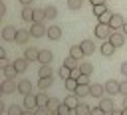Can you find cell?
Segmentation results:
<instances>
[{
  "label": "cell",
  "mask_w": 127,
  "mask_h": 115,
  "mask_svg": "<svg viewBox=\"0 0 127 115\" xmlns=\"http://www.w3.org/2000/svg\"><path fill=\"white\" fill-rule=\"evenodd\" d=\"M119 93H121V95H123V97H125V95H127V79H125V81H121V83H119Z\"/></svg>",
  "instance_id": "40"
},
{
  "label": "cell",
  "mask_w": 127,
  "mask_h": 115,
  "mask_svg": "<svg viewBox=\"0 0 127 115\" xmlns=\"http://www.w3.org/2000/svg\"><path fill=\"white\" fill-rule=\"evenodd\" d=\"M121 73H123V75H127V61H123V63H121Z\"/></svg>",
  "instance_id": "45"
},
{
  "label": "cell",
  "mask_w": 127,
  "mask_h": 115,
  "mask_svg": "<svg viewBox=\"0 0 127 115\" xmlns=\"http://www.w3.org/2000/svg\"><path fill=\"white\" fill-rule=\"evenodd\" d=\"M93 32H95V36L99 40H109V36L113 34V28L109 24H105V22H97V26H95Z\"/></svg>",
  "instance_id": "1"
},
{
  "label": "cell",
  "mask_w": 127,
  "mask_h": 115,
  "mask_svg": "<svg viewBox=\"0 0 127 115\" xmlns=\"http://www.w3.org/2000/svg\"><path fill=\"white\" fill-rule=\"evenodd\" d=\"M52 59H54V54L50 50H40V58H38L40 63H52Z\"/></svg>",
  "instance_id": "15"
},
{
  "label": "cell",
  "mask_w": 127,
  "mask_h": 115,
  "mask_svg": "<svg viewBox=\"0 0 127 115\" xmlns=\"http://www.w3.org/2000/svg\"><path fill=\"white\" fill-rule=\"evenodd\" d=\"M89 113H91V115H101V113H103V109L97 105V107H91V111H89Z\"/></svg>",
  "instance_id": "42"
},
{
  "label": "cell",
  "mask_w": 127,
  "mask_h": 115,
  "mask_svg": "<svg viewBox=\"0 0 127 115\" xmlns=\"http://www.w3.org/2000/svg\"><path fill=\"white\" fill-rule=\"evenodd\" d=\"M123 107H127V95H125V99H123Z\"/></svg>",
  "instance_id": "49"
},
{
  "label": "cell",
  "mask_w": 127,
  "mask_h": 115,
  "mask_svg": "<svg viewBox=\"0 0 127 115\" xmlns=\"http://www.w3.org/2000/svg\"><path fill=\"white\" fill-rule=\"evenodd\" d=\"M32 81H28V79H22V81H18V91L22 93V95H28V93H32Z\"/></svg>",
  "instance_id": "11"
},
{
  "label": "cell",
  "mask_w": 127,
  "mask_h": 115,
  "mask_svg": "<svg viewBox=\"0 0 127 115\" xmlns=\"http://www.w3.org/2000/svg\"><path fill=\"white\" fill-rule=\"evenodd\" d=\"M8 115H22V107H18V105H10V107H8Z\"/></svg>",
  "instance_id": "39"
},
{
  "label": "cell",
  "mask_w": 127,
  "mask_h": 115,
  "mask_svg": "<svg viewBox=\"0 0 127 115\" xmlns=\"http://www.w3.org/2000/svg\"><path fill=\"white\" fill-rule=\"evenodd\" d=\"M91 4L95 6V4H105V0H91Z\"/></svg>",
  "instance_id": "47"
},
{
  "label": "cell",
  "mask_w": 127,
  "mask_h": 115,
  "mask_svg": "<svg viewBox=\"0 0 127 115\" xmlns=\"http://www.w3.org/2000/svg\"><path fill=\"white\" fill-rule=\"evenodd\" d=\"M44 14H46V20H54V18L58 16V8L50 4V6H46V8H44Z\"/></svg>",
  "instance_id": "21"
},
{
  "label": "cell",
  "mask_w": 127,
  "mask_h": 115,
  "mask_svg": "<svg viewBox=\"0 0 127 115\" xmlns=\"http://www.w3.org/2000/svg\"><path fill=\"white\" fill-rule=\"evenodd\" d=\"M4 14H6V6L0 4V18H4Z\"/></svg>",
  "instance_id": "46"
},
{
  "label": "cell",
  "mask_w": 127,
  "mask_h": 115,
  "mask_svg": "<svg viewBox=\"0 0 127 115\" xmlns=\"http://www.w3.org/2000/svg\"><path fill=\"white\" fill-rule=\"evenodd\" d=\"M16 28L14 26H6L4 30H2V40H6V42H14L16 40Z\"/></svg>",
  "instance_id": "7"
},
{
  "label": "cell",
  "mask_w": 127,
  "mask_h": 115,
  "mask_svg": "<svg viewBox=\"0 0 127 115\" xmlns=\"http://www.w3.org/2000/svg\"><path fill=\"white\" fill-rule=\"evenodd\" d=\"M64 85H65L67 91H75V87H77V79H75V77H67V79H64Z\"/></svg>",
  "instance_id": "28"
},
{
  "label": "cell",
  "mask_w": 127,
  "mask_h": 115,
  "mask_svg": "<svg viewBox=\"0 0 127 115\" xmlns=\"http://www.w3.org/2000/svg\"><path fill=\"white\" fill-rule=\"evenodd\" d=\"M30 38H32L30 30H18V32H16V40H14V42H16V44H26Z\"/></svg>",
  "instance_id": "9"
},
{
  "label": "cell",
  "mask_w": 127,
  "mask_h": 115,
  "mask_svg": "<svg viewBox=\"0 0 127 115\" xmlns=\"http://www.w3.org/2000/svg\"><path fill=\"white\" fill-rule=\"evenodd\" d=\"M105 91H107L109 95H115V93H119V81H115V79H109V81L105 83Z\"/></svg>",
  "instance_id": "17"
},
{
  "label": "cell",
  "mask_w": 127,
  "mask_h": 115,
  "mask_svg": "<svg viewBox=\"0 0 127 115\" xmlns=\"http://www.w3.org/2000/svg\"><path fill=\"white\" fill-rule=\"evenodd\" d=\"M111 16H113V14H111V12L107 10V12H103L101 16H97V20H99V22H105V24H109V20H111Z\"/></svg>",
  "instance_id": "38"
},
{
  "label": "cell",
  "mask_w": 127,
  "mask_h": 115,
  "mask_svg": "<svg viewBox=\"0 0 127 115\" xmlns=\"http://www.w3.org/2000/svg\"><path fill=\"white\" fill-rule=\"evenodd\" d=\"M22 6H34V0H20Z\"/></svg>",
  "instance_id": "43"
},
{
  "label": "cell",
  "mask_w": 127,
  "mask_h": 115,
  "mask_svg": "<svg viewBox=\"0 0 127 115\" xmlns=\"http://www.w3.org/2000/svg\"><path fill=\"white\" fill-rule=\"evenodd\" d=\"M46 20V14L42 8H34V22H44Z\"/></svg>",
  "instance_id": "34"
},
{
  "label": "cell",
  "mask_w": 127,
  "mask_h": 115,
  "mask_svg": "<svg viewBox=\"0 0 127 115\" xmlns=\"http://www.w3.org/2000/svg\"><path fill=\"white\" fill-rule=\"evenodd\" d=\"M36 97H38V107H48V101H50V97L44 93V89H42V91H40Z\"/></svg>",
  "instance_id": "29"
},
{
  "label": "cell",
  "mask_w": 127,
  "mask_h": 115,
  "mask_svg": "<svg viewBox=\"0 0 127 115\" xmlns=\"http://www.w3.org/2000/svg\"><path fill=\"white\" fill-rule=\"evenodd\" d=\"M36 113H38V115H46V113H50V109H48V107H38ZM50 115H52V113H50Z\"/></svg>",
  "instance_id": "41"
},
{
  "label": "cell",
  "mask_w": 127,
  "mask_h": 115,
  "mask_svg": "<svg viewBox=\"0 0 127 115\" xmlns=\"http://www.w3.org/2000/svg\"><path fill=\"white\" fill-rule=\"evenodd\" d=\"M24 105H26V109H32V111L36 113V109H38V97L32 95V93L24 95Z\"/></svg>",
  "instance_id": "6"
},
{
  "label": "cell",
  "mask_w": 127,
  "mask_h": 115,
  "mask_svg": "<svg viewBox=\"0 0 127 115\" xmlns=\"http://www.w3.org/2000/svg\"><path fill=\"white\" fill-rule=\"evenodd\" d=\"M79 46H81V50H83V54H85V56H91V54L95 52V44H93L91 40H83Z\"/></svg>",
  "instance_id": "14"
},
{
  "label": "cell",
  "mask_w": 127,
  "mask_h": 115,
  "mask_svg": "<svg viewBox=\"0 0 127 115\" xmlns=\"http://www.w3.org/2000/svg\"><path fill=\"white\" fill-rule=\"evenodd\" d=\"M48 75H52V67L50 63H42V67L38 69V77H48Z\"/></svg>",
  "instance_id": "27"
},
{
  "label": "cell",
  "mask_w": 127,
  "mask_h": 115,
  "mask_svg": "<svg viewBox=\"0 0 127 115\" xmlns=\"http://www.w3.org/2000/svg\"><path fill=\"white\" fill-rule=\"evenodd\" d=\"M115 50H117V48H115L109 40H105V42L101 44V48H99V52H101L103 56H107V58H109V56H113V52H115Z\"/></svg>",
  "instance_id": "10"
},
{
  "label": "cell",
  "mask_w": 127,
  "mask_h": 115,
  "mask_svg": "<svg viewBox=\"0 0 127 115\" xmlns=\"http://www.w3.org/2000/svg\"><path fill=\"white\" fill-rule=\"evenodd\" d=\"M91 12H93V16L97 18V16H101L103 12H107V6H105V4H95V6L91 8Z\"/></svg>",
  "instance_id": "31"
},
{
  "label": "cell",
  "mask_w": 127,
  "mask_h": 115,
  "mask_svg": "<svg viewBox=\"0 0 127 115\" xmlns=\"http://www.w3.org/2000/svg\"><path fill=\"white\" fill-rule=\"evenodd\" d=\"M16 89H18V83H16L14 79H8V77H6V79L2 81V85H0V93H6V95H8V93H14Z\"/></svg>",
  "instance_id": "3"
},
{
  "label": "cell",
  "mask_w": 127,
  "mask_h": 115,
  "mask_svg": "<svg viewBox=\"0 0 127 115\" xmlns=\"http://www.w3.org/2000/svg\"><path fill=\"white\" fill-rule=\"evenodd\" d=\"M123 24H125V20H123V16H121V14H113V16H111V20H109V26H111L113 30L123 28Z\"/></svg>",
  "instance_id": "8"
},
{
  "label": "cell",
  "mask_w": 127,
  "mask_h": 115,
  "mask_svg": "<svg viewBox=\"0 0 127 115\" xmlns=\"http://www.w3.org/2000/svg\"><path fill=\"white\" fill-rule=\"evenodd\" d=\"M109 42L115 46V48H121L123 44H125V34H121V32H117V30H113V34L109 36Z\"/></svg>",
  "instance_id": "5"
},
{
  "label": "cell",
  "mask_w": 127,
  "mask_h": 115,
  "mask_svg": "<svg viewBox=\"0 0 127 115\" xmlns=\"http://www.w3.org/2000/svg\"><path fill=\"white\" fill-rule=\"evenodd\" d=\"M22 20L24 22H34V8L32 6H24L22 8Z\"/></svg>",
  "instance_id": "18"
},
{
  "label": "cell",
  "mask_w": 127,
  "mask_h": 115,
  "mask_svg": "<svg viewBox=\"0 0 127 115\" xmlns=\"http://www.w3.org/2000/svg\"><path fill=\"white\" fill-rule=\"evenodd\" d=\"M67 113H71V109H69L65 103H60V107H58V113H56V115H67Z\"/></svg>",
  "instance_id": "37"
},
{
  "label": "cell",
  "mask_w": 127,
  "mask_h": 115,
  "mask_svg": "<svg viewBox=\"0 0 127 115\" xmlns=\"http://www.w3.org/2000/svg\"><path fill=\"white\" fill-rule=\"evenodd\" d=\"M69 56H73V58H77V59H81L85 54H83V50H81V46L77 44V46H71L69 48Z\"/></svg>",
  "instance_id": "25"
},
{
  "label": "cell",
  "mask_w": 127,
  "mask_h": 115,
  "mask_svg": "<svg viewBox=\"0 0 127 115\" xmlns=\"http://www.w3.org/2000/svg\"><path fill=\"white\" fill-rule=\"evenodd\" d=\"M81 2H83V0H67V2H65V6H67L69 10H79V8L83 6Z\"/></svg>",
  "instance_id": "35"
},
{
  "label": "cell",
  "mask_w": 127,
  "mask_h": 115,
  "mask_svg": "<svg viewBox=\"0 0 127 115\" xmlns=\"http://www.w3.org/2000/svg\"><path fill=\"white\" fill-rule=\"evenodd\" d=\"M89 111H91V107H87L83 101H79V105L73 109V113H75V115H89Z\"/></svg>",
  "instance_id": "24"
},
{
  "label": "cell",
  "mask_w": 127,
  "mask_h": 115,
  "mask_svg": "<svg viewBox=\"0 0 127 115\" xmlns=\"http://www.w3.org/2000/svg\"><path fill=\"white\" fill-rule=\"evenodd\" d=\"M89 87H91V95H93L95 99H99V97L103 95V91H105V87H101V85H97V83H91Z\"/></svg>",
  "instance_id": "26"
},
{
  "label": "cell",
  "mask_w": 127,
  "mask_h": 115,
  "mask_svg": "<svg viewBox=\"0 0 127 115\" xmlns=\"http://www.w3.org/2000/svg\"><path fill=\"white\" fill-rule=\"evenodd\" d=\"M121 30H123V34L127 36V20H125V24H123V28H121Z\"/></svg>",
  "instance_id": "48"
},
{
  "label": "cell",
  "mask_w": 127,
  "mask_h": 115,
  "mask_svg": "<svg viewBox=\"0 0 127 115\" xmlns=\"http://www.w3.org/2000/svg\"><path fill=\"white\" fill-rule=\"evenodd\" d=\"M99 107L103 109V113H107V115H111L113 113V99H99Z\"/></svg>",
  "instance_id": "13"
},
{
  "label": "cell",
  "mask_w": 127,
  "mask_h": 115,
  "mask_svg": "<svg viewBox=\"0 0 127 115\" xmlns=\"http://www.w3.org/2000/svg\"><path fill=\"white\" fill-rule=\"evenodd\" d=\"M91 83H77V87H75V95L79 97V99H83V97H87V95H91V87H89Z\"/></svg>",
  "instance_id": "4"
},
{
  "label": "cell",
  "mask_w": 127,
  "mask_h": 115,
  "mask_svg": "<svg viewBox=\"0 0 127 115\" xmlns=\"http://www.w3.org/2000/svg\"><path fill=\"white\" fill-rule=\"evenodd\" d=\"M16 73H18V69L14 67V63H8V65L4 67V77H8V79H14V77H16Z\"/></svg>",
  "instance_id": "22"
},
{
  "label": "cell",
  "mask_w": 127,
  "mask_h": 115,
  "mask_svg": "<svg viewBox=\"0 0 127 115\" xmlns=\"http://www.w3.org/2000/svg\"><path fill=\"white\" fill-rule=\"evenodd\" d=\"M12 63H14V67L18 69V73H22V71H26V67H28V63H30V61H28L26 58H16Z\"/></svg>",
  "instance_id": "16"
},
{
  "label": "cell",
  "mask_w": 127,
  "mask_h": 115,
  "mask_svg": "<svg viewBox=\"0 0 127 115\" xmlns=\"http://www.w3.org/2000/svg\"><path fill=\"white\" fill-rule=\"evenodd\" d=\"M6 56H8V52L4 48H0V59H6Z\"/></svg>",
  "instance_id": "44"
},
{
  "label": "cell",
  "mask_w": 127,
  "mask_h": 115,
  "mask_svg": "<svg viewBox=\"0 0 127 115\" xmlns=\"http://www.w3.org/2000/svg\"><path fill=\"white\" fill-rule=\"evenodd\" d=\"M52 83H54V77H52V75H48V77H40V79H38V87H40V89H48Z\"/></svg>",
  "instance_id": "23"
},
{
  "label": "cell",
  "mask_w": 127,
  "mask_h": 115,
  "mask_svg": "<svg viewBox=\"0 0 127 115\" xmlns=\"http://www.w3.org/2000/svg\"><path fill=\"white\" fill-rule=\"evenodd\" d=\"M48 38L50 40H60L62 38V28L60 26H50L48 28Z\"/></svg>",
  "instance_id": "19"
},
{
  "label": "cell",
  "mask_w": 127,
  "mask_h": 115,
  "mask_svg": "<svg viewBox=\"0 0 127 115\" xmlns=\"http://www.w3.org/2000/svg\"><path fill=\"white\" fill-rule=\"evenodd\" d=\"M24 58H26L28 61H38V58H40V50H36V48H28L26 54H24Z\"/></svg>",
  "instance_id": "20"
},
{
  "label": "cell",
  "mask_w": 127,
  "mask_h": 115,
  "mask_svg": "<svg viewBox=\"0 0 127 115\" xmlns=\"http://www.w3.org/2000/svg\"><path fill=\"white\" fill-rule=\"evenodd\" d=\"M79 69H81V73H87V75L93 73V65H91L89 61H81V63H79Z\"/></svg>",
  "instance_id": "33"
},
{
  "label": "cell",
  "mask_w": 127,
  "mask_h": 115,
  "mask_svg": "<svg viewBox=\"0 0 127 115\" xmlns=\"http://www.w3.org/2000/svg\"><path fill=\"white\" fill-rule=\"evenodd\" d=\"M30 34H32L34 38H44V36H48V28H46L42 22H32Z\"/></svg>",
  "instance_id": "2"
},
{
  "label": "cell",
  "mask_w": 127,
  "mask_h": 115,
  "mask_svg": "<svg viewBox=\"0 0 127 115\" xmlns=\"http://www.w3.org/2000/svg\"><path fill=\"white\" fill-rule=\"evenodd\" d=\"M64 65H67V67H77V65H79V59L73 58V56H67V58L64 59Z\"/></svg>",
  "instance_id": "32"
},
{
  "label": "cell",
  "mask_w": 127,
  "mask_h": 115,
  "mask_svg": "<svg viewBox=\"0 0 127 115\" xmlns=\"http://www.w3.org/2000/svg\"><path fill=\"white\" fill-rule=\"evenodd\" d=\"M79 101H81V99H79V97H77L73 91H71V95H65V105L71 109V113H73V109L79 105Z\"/></svg>",
  "instance_id": "12"
},
{
  "label": "cell",
  "mask_w": 127,
  "mask_h": 115,
  "mask_svg": "<svg viewBox=\"0 0 127 115\" xmlns=\"http://www.w3.org/2000/svg\"><path fill=\"white\" fill-rule=\"evenodd\" d=\"M58 107H60V99L50 97V101H48V109H50V113H58Z\"/></svg>",
  "instance_id": "30"
},
{
  "label": "cell",
  "mask_w": 127,
  "mask_h": 115,
  "mask_svg": "<svg viewBox=\"0 0 127 115\" xmlns=\"http://www.w3.org/2000/svg\"><path fill=\"white\" fill-rule=\"evenodd\" d=\"M71 75V67H67V65H62V69H60V77L62 79H67Z\"/></svg>",
  "instance_id": "36"
}]
</instances>
